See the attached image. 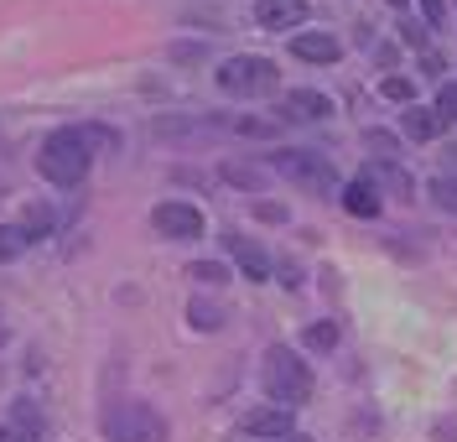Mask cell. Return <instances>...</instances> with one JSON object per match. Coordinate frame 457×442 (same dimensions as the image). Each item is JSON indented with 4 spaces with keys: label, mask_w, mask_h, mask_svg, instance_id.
I'll return each mask as SVG.
<instances>
[{
    "label": "cell",
    "mask_w": 457,
    "mask_h": 442,
    "mask_svg": "<svg viewBox=\"0 0 457 442\" xmlns=\"http://www.w3.org/2000/svg\"><path fill=\"white\" fill-rule=\"evenodd\" d=\"M151 229L156 235H167V239H203V208L193 204H156L151 208Z\"/></svg>",
    "instance_id": "6"
},
{
    "label": "cell",
    "mask_w": 457,
    "mask_h": 442,
    "mask_svg": "<svg viewBox=\"0 0 457 442\" xmlns=\"http://www.w3.org/2000/svg\"><path fill=\"white\" fill-rule=\"evenodd\" d=\"M193 276H198V281H208V287H219V281H224V265L198 261V265H193Z\"/></svg>",
    "instance_id": "20"
},
{
    "label": "cell",
    "mask_w": 457,
    "mask_h": 442,
    "mask_svg": "<svg viewBox=\"0 0 457 442\" xmlns=\"http://www.w3.org/2000/svg\"><path fill=\"white\" fill-rule=\"evenodd\" d=\"M291 58H302V63H338L343 47H338V37H328V31H296V37H291Z\"/></svg>",
    "instance_id": "9"
},
{
    "label": "cell",
    "mask_w": 457,
    "mask_h": 442,
    "mask_svg": "<svg viewBox=\"0 0 457 442\" xmlns=\"http://www.w3.org/2000/svg\"><path fill=\"white\" fill-rule=\"evenodd\" d=\"M224 245H228V255L239 261V271H245L250 281H270V255L260 250L255 239H245V235H228Z\"/></svg>",
    "instance_id": "10"
},
{
    "label": "cell",
    "mask_w": 457,
    "mask_h": 442,
    "mask_svg": "<svg viewBox=\"0 0 457 442\" xmlns=\"http://www.w3.org/2000/svg\"><path fill=\"white\" fill-rule=\"evenodd\" d=\"M94 167V151H88L84 130H53L42 151H37V172L47 177L53 188H79Z\"/></svg>",
    "instance_id": "1"
},
{
    "label": "cell",
    "mask_w": 457,
    "mask_h": 442,
    "mask_svg": "<svg viewBox=\"0 0 457 442\" xmlns=\"http://www.w3.org/2000/svg\"><path fill=\"white\" fill-rule=\"evenodd\" d=\"M385 99H400V104H411V84H405V79H385Z\"/></svg>",
    "instance_id": "21"
},
{
    "label": "cell",
    "mask_w": 457,
    "mask_h": 442,
    "mask_svg": "<svg viewBox=\"0 0 457 442\" xmlns=\"http://www.w3.org/2000/svg\"><path fill=\"white\" fill-rule=\"evenodd\" d=\"M99 427L110 442H167V416L145 401H110Z\"/></svg>",
    "instance_id": "3"
},
{
    "label": "cell",
    "mask_w": 457,
    "mask_h": 442,
    "mask_svg": "<svg viewBox=\"0 0 457 442\" xmlns=\"http://www.w3.org/2000/svg\"><path fill=\"white\" fill-rule=\"evenodd\" d=\"M260 385H265L270 401H281V412H291V406H302V401L312 396V370H307V359H302L296 349L276 344V349H265Z\"/></svg>",
    "instance_id": "2"
},
{
    "label": "cell",
    "mask_w": 457,
    "mask_h": 442,
    "mask_svg": "<svg viewBox=\"0 0 457 442\" xmlns=\"http://www.w3.org/2000/svg\"><path fill=\"white\" fill-rule=\"evenodd\" d=\"M213 79H219V88L234 94V99H265V94L281 88V68L270 58H250V53H245V58H228Z\"/></svg>",
    "instance_id": "4"
},
{
    "label": "cell",
    "mask_w": 457,
    "mask_h": 442,
    "mask_svg": "<svg viewBox=\"0 0 457 442\" xmlns=\"http://www.w3.org/2000/svg\"><path fill=\"white\" fill-rule=\"evenodd\" d=\"M234 130H239V136H270L265 120H234Z\"/></svg>",
    "instance_id": "22"
},
{
    "label": "cell",
    "mask_w": 457,
    "mask_h": 442,
    "mask_svg": "<svg viewBox=\"0 0 457 442\" xmlns=\"http://www.w3.org/2000/svg\"><path fill=\"white\" fill-rule=\"evenodd\" d=\"M0 442H11V432H5V427H0Z\"/></svg>",
    "instance_id": "26"
},
{
    "label": "cell",
    "mask_w": 457,
    "mask_h": 442,
    "mask_svg": "<svg viewBox=\"0 0 457 442\" xmlns=\"http://www.w3.org/2000/svg\"><path fill=\"white\" fill-rule=\"evenodd\" d=\"M0 344H5V328H0Z\"/></svg>",
    "instance_id": "27"
},
{
    "label": "cell",
    "mask_w": 457,
    "mask_h": 442,
    "mask_svg": "<svg viewBox=\"0 0 457 442\" xmlns=\"http://www.w3.org/2000/svg\"><path fill=\"white\" fill-rule=\"evenodd\" d=\"M270 167L286 177V182H296V188H307V193H338V172H333V162L322 156V151H276L270 156Z\"/></svg>",
    "instance_id": "5"
},
{
    "label": "cell",
    "mask_w": 457,
    "mask_h": 442,
    "mask_svg": "<svg viewBox=\"0 0 457 442\" xmlns=\"http://www.w3.org/2000/svg\"><path fill=\"white\" fill-rule=\"evenodd\" d=\"M431 204L436 208H447V213H457V177H431Z\"/></svg>",
    "instance_id": "14"
},
{
    "label": "cell",
    "mask_w": 457,
    "mask_h": 442,
    "mask_svg": "<svg viewBox=\"0 0 457 442\" xmlns=\"http://www.w3.org/2000/svg\"><path fill=\"white\" fill-rule=\"evenodd\" d=\"M343 208H348L353 219H374V213H379V193H374V177H353V182L343 188Z\"/></svg>",
    "instance_id": "11"
},
{
    "label": "cell",
    "mask_w": 457,
    "mask_h": 442,
    "mask_svg": "<svg viewBox=\"0 0 457 442\" xmlns=\"http://www.w3.org/2000/svg\"><path fill=\"white\" fill-rule=\"evenodd\" d=\"M47 229H53V213H47V208H27V229H21V235H27V239H42Z\"/></svg>",
    "instance_id": "18"
},
{
    "label": "cell",
    "mask_w": 457,
    "mask_h": 442,
    "mask_svg": "<svg viewBox=\"0 0 457 442\" xmlns=\"http://www.w3.org/2000/svg\"><path fill=\"white\" fill-rule=\"evenodd\" d=\"M447 162H453V177H457V146H453V151H447Z\"/></svg>",
    "instance_id": "24"
},
{
    "label": "cell",
    "mask_w": 457,
    "mask_h": 442,
    "mask_svg": "<svg viewBox=\"0 0 457 442\" xmlns=\"http://www.w3.org/2000/svg\"><path fill=\"white\" fill-rule=\"evenodd\" d=\"M255 21L265 31L302 27V21H307V0H260V5H255Z\"/></svg>",
    "instance_id": "8"
},
{
    "label": "cell",
    "mask_w": 457,
    "mask_h": 442,
    "mask_svg": "<svg viewBox=\"0 0 457 442\" xmlns=\"http://www.w3.org/2000/svg\"><path fill=\"white\" fill-rule=\"evenodd\" d=\"M245 432L250 438H291V412H250L245 416Z\"/></svg>",
    "instance_id": "12"
},
{
    "label": "cell",
    "mask_w": 457,
    "mask_h": 442,
    "mask_svg": "<svg viewBox=\"0 0 457 442\" xmlns=\"http://www.w3.org/2000/svg\"><path fill=\"white\" fill-rule=\"evenodd\" d=\"M27 250V235H21V224H0V265L16 261Z\"/></svg>",
    "instance_id": "15"
},
{
    "label": "cell",
    "mask_w": 457,
    "mask_h": 442,
    "mask_svg": "<svg viewBox=\"0 0 457 442\" xmlns=\"http://www.w3.org/2000/svg\"><path fill=\"white\" fill-rule=\"evenodd\" d=\"M436 115H442V125H447V120H457V84L436 88Z\"/></svg>",
    "instance_id": "19"
},
{
    "label": "cell",
    "mask_w": 457,
    "mask_h": 442,
    "mask_svg": "<svg viewBox=\"0 0 457 442\" xmlns=\"http://www.w3.org/2000/svg\"><path fill=\"white\" fill-rule=\"evenodd\" d=\"M193 328L213 333V328H224V313H219V307H208V302H193Z\"/></svg>",
    "instance_id": "17"
},
{
    "label": "cell",
    "mask_w": 457,
    "mask_h": 442,
    "mask_svg": "<svg viewBox=\"0 0 457 442\" xmlns=\"http://www.w3.org/2000/svg\"><path fill=\"white\" fill-rule=\"evenodd\" d=\"M281 115L296 120V125H307V120H328V115H333V99H328V94H317V88H286Z\"/></svg>",
    "instance_id": "7"
},
{
    "label": "cell",
    "mask_w": 457,
    "mask_h": 442,
    "mask_svg": "<svg viewBox=\"0 0 457 442\" xmlns=\"http://www.w3.org/2000/svg\"><path fill=\"white\" fill-rule=\"evenodd\" d=\"M307 349H317V354L338 349V328H333V323H312V328H307Z\"/></svg>",
    "instance_id": "16"
},
{
    "label": "cell",
    "mask_w": 457,
    "mask_h": 442,
    "mask_svg": "<svg viewBox=\"0 0 457 442\" xmlns=\"http://www.w3.org/2000/svg\"><path fill=\"white\" fill-rule=\"evenodd\" d=\"M421 11H427L431 27H442V21H447V5H442V0H421Z\"/></svg>",
    "instance_id": "23"
},
{
    "label": "cell",
    "mask_w": 457,
    "mask_h": 442,
    "mask_svg": "<svg viewBox=\"0 0 457 442\" xmlns=\"http://www.w3.org/2000/svg\"><path fill=\"white\" fill-rule=\"evenodd\" d=\"M390 5H405V0H390Z\"/></svg>",
    "instance_id": "28"
},
{
    "label": "cell",
    "mask_w": 457,
    "mask_h": 442,
    "mask_svg": "<svg viewBox=\"0 0 457 442\" xmlns=\"http://www.w3.org/2000/svg\"><path fill=\"white\" fill-rule=\"evenodd\" d=\"M405 136H411V141H436V136H442V115L411 104V110H405Z\"/></svg>",
    "instance_id": "13"
},
{
    "label": "cell",
    "mask_w": 457,
    "mask_h": 442,
    "mask_svg": "<svg viewBox=\"0 0 457 442\" xmlns=\"http://www.w3.org/2000/svg\"><path fill=\"white\" fill-rule=\"evenodd\" d=\"M286 442H312V438H296V432H291V438H286Z\"/></svg>",
    "instance_id": "25"
}]
</instances>
